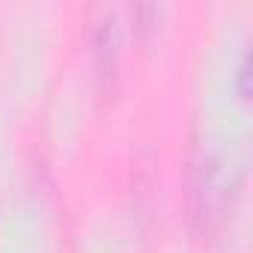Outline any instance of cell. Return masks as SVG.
Here are the masks:
<instances>
[{"instance_id": "cell-1", "label": "cell", "mask_w": 253, "mask_h": 253, "mask_svg": "<svg viewBox=\"0 0 253 253\" xmlns=\"http://www.w3.org/2000/svg\"><path fill=\"white\" fill-rule=\"evenodd\" d=\"M238 92H241L244 101L250 98V57H244L241 66H238Z\"/></svg>"}]
</instances>
